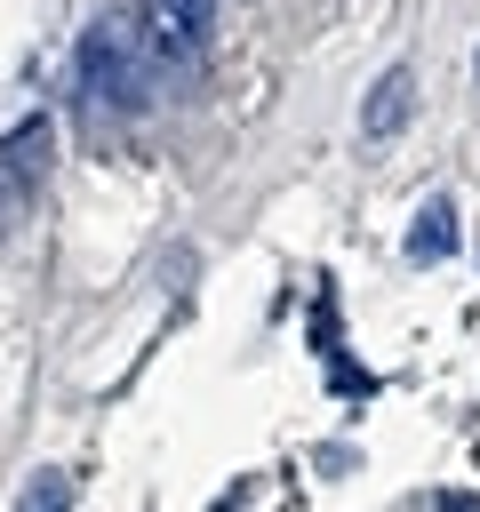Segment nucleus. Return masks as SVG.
Here are the masks:
<instances>
[{
    "mask_svg": "<svg viewBox=\"0 0 480 512\" xmlns=\"http://www.w3.org/2000/svg\"><path fill=\"white\" fill-rule=\"evenodd\" d=\"M80 96L104 104V112H144V96H152V64H144L128 16H96V24L80 32Z\"/></svg>",
    "mask_w": 480,
    "mask_h": 512,
    "instance_id": "obj_1",
    "label": "nucleus"
},
{
    "mask_svg": "<svg viewBox=\"0 0 480 512\" xmlns=\"http://www.w3.org/2000/svg\"><path fill=\"white\" fill-rule=\"evenodd\" d=\"M408 104H416V72L408 64H392L376 88H368V104H360V136L368 144H384V136H400V120H408Z\"/></svg>",
    "mask_w": 480,
    "mask_h": 512,
    "instance_id": "obj_2",
    "label": "nucleus"
},
{
    "mask_svg": "<svg viewBox=\"0 0 480 512\" xmlns=\"http://www.w3.org/2000/svg\"><path fill=\"white\" fill-rule=\"evenodd\" d=\"M0 168H8V184H16V192H32V184H40V168H48V120H40V112H24V120L0 136Z\"/></svg>",
    "mask_w": 480,
    "mask_h": 512,
    "instance_id": "obj_3",
    "label": "nucleus"
},
{
    "mask_svg": "<svg viewBox=\"0 0 480 512\" xmlns=\"http://www.w3.org/2000/svg\"><path fill=\"white\" fill-rule=\"evenodd\" d=\"M408 256L416 264H448L456 256V208L448 200H424V216L408 224Z\"/></svg>",
    "mask_w": 480,
    "mask_h": 512,
    "instance_id": "obj_4",
    "label": "nucleus"
},
{
    "mask_svg": "<svg viewBox=\"0 0 480 512\" xmlns=\"http://www.w3.org/2000/svg\"><path fill=\"white\" fill-rule=\"evenodd\" d=\"M152 8L168 16V32H176V40L192 48V56L208 48V32H216V0H152Z\"/></svg>",
    "mask_w": 480,
    "mask_h": 512,
    "instance_id": "obj_5",
    "label": "nucleus"
},
{
    "mask_svg": "<svg viewBox=\"0 0 480 512\" xmlns=\"http://www.w3.org/2000/svg\"><path fill=\"white\" fill-rule=\"evenodd\" d=\"M16 512H72V472H32L24 480V496H16Z\"/></svg>",
    "mask_w": 480,
    "mask_h": 512,
    "instance_id": "obj_6",
    "label": "nucleus"
},
{
    "mask_svg": "<svg viewBox=\"0 0 480 512\" xmlns=\"http://www.w3.org/2000/svg\"><path fill=\"white\" fill-rule=\"evenodd\" d=\"M440 512H480V496H440Z\"/></svg>",
    "mask_w": 480,
    "mask_h": 512,
    "instance_id": "obj_7",
    "label": "nucleus"
},
{
    "mask_svg": "<svg viewBox=\"0 0 480 512\" xmlns=\"http://www.w3.org/2000/svg\"><path fill=\"white\" fill-rule=\"evenodd\" d=\"M8 200H16V184H8V168H0V208H8Z\"/></svg>",
    "mask_w": 480,
    "mask_h": 512,
    "instance_id": "obj_8",
    "label": "nucleus"
}]
</instances>
